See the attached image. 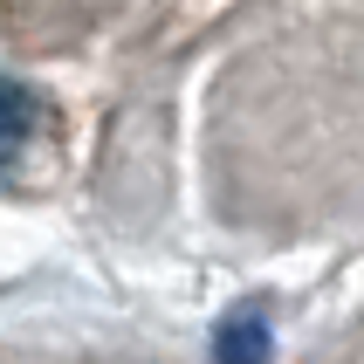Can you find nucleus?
<instances>
[{
	"label": "nucleus",
	"mask_w": 364,
	"mask_h": 364,
	"mask_svg": "<svg viewBox=\"0 0 364 364\" xmlns=\"http://www.w3.org/2000/svg\"><path fill=\"white\" fill-rule=\"evenodd\" d=\"M41 124V97L28 90V82L0 76V159L14 151V144H28V131Z\"/></svg>",
	"instance_id": "f03ea898"
},
{
	"label": "nucleus",
	"mask_w": 364,
	"mask_h": 364,
	"mask_svg": "<svg viewBox=\"0 0 364 364\" xmlns=\"http://www.w3.org/2000/svg\"><path fill=\"white\" fill-rule=\"evenodd\" d=\"M268 350H275V330H268L262 303L234 309V316L213 330V364H268Z\"/></svg>",
	"instance_id": "f257e3e1"
}]
</instances>
